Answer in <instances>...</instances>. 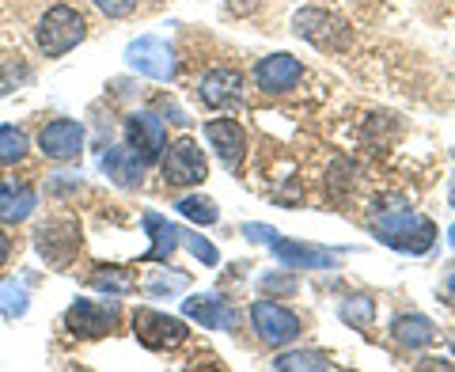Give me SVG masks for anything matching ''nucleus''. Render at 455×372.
I'll list each match as a JSON object with an SVG mask.
<instances>
[{"label": "nucleus", "instance_id": "1", "mask_svg": "<svg viewBox=\"0 0 455 372\" xmlns=\"http://www.w3.org/2000/svg\"><path fill=\"white\" fill-rule=\"evenodd\" d=\"M372 236L398 255H429L436 243V224L421 217V213L398 209V213H383L372 224Z\"/></svg>", "mask_w": 455, "mask_h": 372}, {"label": "nucleus", "instance_id": "2", "mask_svg": "<svg viewBox=\"0 0 455 372\" xmlns=\"http://www.w3.org/2000/svg\"><path fill=\"white\" fill-rule=\"evenodd\" d=\"M84 38H88V23H84V16L73 4L46 8V16H42L35 27V46L46 61H57V57L73 53Z\"/></svg>", "mask_w": 455, "mask_h": 372}, {"label": "nucleus", "instance_id": "3", "mask_svg": "<svg viewBox=\"0 0 455 372\" xmlns=\"http://www.w3.org/2000/svg\"><path fill=\"white\" fill-rule=\"evenodd\" d=\"M292 31H296V38H304L307 46L326 50V53H341V50H349V42H353L349 23L341 16H334V12L315 8V4H307V8L296 12V16H292Z\"/></svg>", "mask_w": 455, "mask_h": 372}, {"label": "nucleus", "instance_id": "4", "mask_svg": "<svg viewBox=\"0 0 455 372\" xmlns=\"http://www.w3.org/2000/svg\"><path fill=\"white\" fill-rule=\"evenodd\" d=\"M80 224L73 217H53L46 224H38L35 228V251H38V259L53 266V270H65L68 263L76 259V251H80Z\"/></svg>", "mask_w": 455, "mask_h": 372}, {"label": "nucleus", "instance_id": "5", "mask_svg": "<svg viewBox=\"0 0 455 372\" xmlns=\"http://www.w3.org/2000/svg\"><path fill=\"white\" fill-rule=\"evenodd\" d=\"M251 327H254V335H259V342H266V346H274V350L300 338V316L289 311L284 304H277L274 296H262L251 304Z\"/></svg>", "mask_w": 455, "mask_h": 372}, {"label": "nucleus", "instance_id": "6", "mask_svg": "<svg viewBox=\"0 0 455 372\" xmlns=\"http://www.w3.org/2000/svg\"><path fill=\"white\" fill-rule=\"evenodd\" d=\"M160 175L167 186H175V190H182V186H202L209 179V160H205V152L197 149V141L182 137L175 145H167L164 160H160Z\"/></svg>", "mask_w": 455, "mask_h": 372}, {"label": "nucleus", "instance_id": "7", "mask_svg": "<svg viewBox=\"0 0 455 372\" xmlns=\"http://www.w3.org/2000/svg\"><path fill=\"white\" fill-rule=\"evenodd\" d=\"M187 335H190L187 323L167 316V311H156V308H137L133 311V338L152 353L179 350L182 342H187Z\"/></svg>", "mask_w": 455, "mask_h": 372}, {"label": "nucleus", "instance_id": "8", "mask_svg": "<svg viewBox=\"0 0 455 372\" xmlns=\"http://www.w3.org/2000/svg\"><path fill=\"white\" fill-rule=\"evenodd\" d=\"M125 65L137 69V73L148 77V80H160V84H171V80H175V73H179V61H175L171 42L156 38V35L133 38L130 46H125Z\"/></svg>", "mask_w": 455, "mask_h": 372}, {"label": "nucleus", "instance_id": "9", "mask_svg": "<svg viewBox=\"0 0 455 372\" xmlns=\"http://www.w3.org/2000/svg\"><path fill=\"white\" fill-rule=\"evenodd\" d=\"M118 319H122V308L114 304H103V300H88V296H76L73 304H68V311H65V331L73 335V338H103V335H110L114 327H118Z\"/></svg>", "mask_w": 455, "mask_h": 372}, {"label": "nucleus", "instance_id": "10", "mask_svg": "<svg viewBox=\"0 0 455 372\" xmlns=\"http://www.w3.org/2000/svg\"><path fill=\"white\" fill-rule=\"evenodd\" d=\"M125 149H130L140 164H160L167 152V125L160 114L152 110H137L125 118Z\"/></svg>", "mask_w": 455, "mask_h": 372}, {"label": "nucleus", "instance_id": "11", "mask_svg": "<svg viewBox=\"0 0 455 372\" xmlns=\"http://www.w3.org/2000/svg\"><path fill=\"white\" fill-rule=\"evenodd\" d=\"M84 141H88V130L76 118H53L38 130V152L53 164H68L84 152Z\"/></svg>", "mask_w": 455, "mask_h": 372}, {"label": "nucleus", "instance_id": "12", "mask_svg": "<svg viewBox=\"0 0 455 372\" xmlns=\"http://www.w3.org/2000/svg\"><path fill=\"white\" fill-rule=\"evenodd\" d=\"M205 141H209V149L220 156V164L232 171V175L243 171L247 133H243V125H239L235 118H212V122H205Z\"/></svg>", "mask_w": 455, "mask_h": 372}, {"label": "nucleus", "instance_id": "13", "mask_svg": "<svg viewBox=\"0 0 455 372\" xmlns=\"http://www.w3.org/2000/svg\"><path fill=\"white\" fill-rule=\"evenodd\" d=\"M243 73L239 69H209V73L197 80V99L209 110H235L243 103Z\"/></svg>", "mask_w": 455, "mask_h": 372}, {"label": "nucleus", "instance_id": "14", "mask_svg": "<svg viewBox=\"0 0 455 372\" xmlns=\"http://www.w3.org/2000/svg\"><path fill=\"white\" fill-rule=\"evenodd\" d=\"M300 77H304V65L296 61L292 53H269L254 65V84H259V92H266V95L292 92L296 84H300Z\"/></svg>", "mask_w": 455, "mask_h": 372}, {"label": "nucleus", "instance_id": "15", "mask_svg": "<svg viewBox=\"0 0 455 372\" xmlns=\"http://www.w3.org/2000/svg\"><path fill=\"white\" fill-rule=\"evenodd\" d=\"M35 209H38V190L31 182L16 175L0 179V224H23L31 221Z\"/></svg>", "mask_w": 455, "mask_h": 372}, {"label": "nucleus", "instance_id": "16", "mask_svg": "<svg viewBox=\"0 0 455 372\" xmlns=\"http://www.w3.org/2000/svg\"><path fill=\"white\" fill-rule=\"evenodd\" d=\"M182 316L194 319L197 327H205V331H235V311L228 308V300L212 296V293L182 300Z\"/></svg>", "mask_w": 455, "mask_h": 372}, {"label": "nucleus", "instance_id": "17", "mask_svg": "<svg viewBox=\"0 0 455 372\" xmlns=\"http://www.w3.org/2000/svg\"><path fill=\"white\" fill-rule=\"evenodd\" d=\"M274 255H277V263L289 270H334V263H338V251L311 247V243H300V239H281V236L274 243Z\"/></svg>", "mask_w": 455, "mask_h": 372}, {"label": "nucleus", "instance_id": "18", "mask_svg": "<svg viewBox=\"0 0 455 372\" xmlns=\"http://www.w3.org/2000/svg\"><path fill=\"white\" fill-rule=\"evenodd\" d=\"M145 232L152 236V247L145 251V263H167L182 243V228L171 224L160 213H145Z\"/></svg>", "mask_w": 455, "mask_h": 372}, {"label": "nucleus", "instance_id": "19", "mask_svg": "<svg viewBox=\"0 0 455 372\" xmlns=\"http://www.w3.org/2000/svg\"><path fill=\"white\" fill-rule=\"evenodd\" d=\"M391 338L403 350H425V346H433V338H436V323L429 316H421V311L395 316L391 319Z\"/></svg>", "mask_w": 455, "mask_h": 372}, {"label": "nucleus", "instance_id": "20", "mask_svg": "<svg viewBox=\"0 0 455 372\" xmlns=\"http://www.w3.org/2000/svg\"><path fill=\"white\" fill-rule=\"evenodd\" d=\"M99 167H103L107 179H114L118 186H140V182H145V164H140L125 145L107 149L103 160H99Z\"/></svg>", "mask_w": 455, "mask_h": 372}, {"label": "nucleus", "instance_id": "21", "mask_svg": "<svg viewBox=\"0 0 455 372\" xmlns=\"http://www.w3.org/2000/svg\"><path fill=\"white\" fill-rule=\"evenodd\" d=\"M269 368H277V372H323V368H331V361H326L319 350H284L269 361Z\"/></svg>", "mask_w": 455, "mask_h": 372}, {"label": "nucleus", "instance_id": "22", "mask_svg": "<svg viewBox=\"0 0 455 372\" xmlns=\"http://www.w3.org/2000/svg\"><path fill=\"white\" fill-rule=\"evenodd\" d=\"M338 316L346 319L353 331H372V323H376V300L364 296V293L346 296V300H341V308H338Z\"/></svg>", "mask_w": 455, "mask_h": 372}, {"label": "nucleus", "instance_id": "23", "mask_svg": "<svg viewBox=\"0 0 455 372\" xmlns=\"http://www.w3.org/2000/svg\"><path fill=\"white\" fill-rule=\"evenodd\" d=\"M92 285H95L99 293H107V300L133 293V278H130V270H122V266H95Z\"/></svg>", "mask_w": 455, "mask_h": 372}, {"label": "nucleus", "instance_id": "24", "mask_svg": "<svg viewBox=\"0 0 455 372\" xmlns=\"http://www.w3.org/2000/svg\"><path fill=\"white\" fill-rule=\"evenodd\" d=\"M175 209H179L190 224H202V228L220 221L217 202H212V198H205V194H187V198H179V206H175Z\"/></svg>", "mask_w": 455, "mask_h": 372}, {"label": "nucleus", "instance_id": "25", "mask_svg": "<svg viewBox=\"0 0 455 372\" xmlns=\"http://www.w3.org/2000/svg\"><path fill=\"white\" fill-rule=\"evenodd\" d=\"M31 152V141L20 125H0V167H16Z\"/></svg>", "mask_w": 455, "mask_h": 372}, {"label": "nucleus", "instance_id": "26", "mask_svg": "<svg viewBox=\"0 0 455 372\" xmlns=\"http://www.w3.org/2000/svg\"><path fill=\"white\" fill-rule=\"evenodd\" d=\"M31 308V293L23 281H4L0 285V316L4 319H23Z\"/></svg>", "mask_w": 455, "mask_h": 372}, {"label": "nucleus", "instance_id": "27", "mask_svg": "<svg viewBox=\"0 0 455 372\" xmlns=\"http://www.w3.org/2000/svg\"><path fill=\"white\" fill-rule=\"evenodd\" d=\"M353 175H357V167L349 160H334L331 164V179H326V190H331L334 202H341V194L353 190Z\"/></svg>", "mask_w": 455, "mask_h": 372}, {"label": "nucleus", "instance_id": "28", "mask_svg": "<svg viewBox=\"0 0 455 372\" xmlns=\"http://www.w3.org/2000/svg\"><path fill=\"white\" fill-rule=\"evenodd\" d=\"M182 243H187L190 247V255L202 266H217L220 263V255H217V247H212V243L205 239V236H197V232H187V228H182Z\"/></svg>", "mask_w": 455, "mask_h": 372}, {"label": "nucleus", "instance_id": "29", "mask_svg": "<svg viewBox=\"0 0 455 372\" xmlns=\"http://www.w3.org/2000/svg\"><path fill=\"white\" fill-rule=\"evenodd\" d=\"M187 285H190L187 274H160V278L148 281V296H175V293L187 289Z\"/></svg>", "mask_w": 455, "mask_h": 372}, {"label": "nucleus", "instance_id": "30", "mask_svg": "<svg viewBox=\"0 0 455 372\" xmlns=\"http://www.w3.org/2000/svg\"><path fill=\"white\" fill-rule=\"evenodd\" d=\"M259 289L266 293V296H274V293H296V278L284 270V274H266V278H259Z\"/></svg>", "mask_w": 455, "mask_h": 372}, {"label": "nucleus", "instance_id": "31", "mask_svg": "<svg viewBox=\"0 0 455 372\" xmlns=\"http://www.w3.org/2000/svg\"><path fill=\"white\" fill-rule=\"evenodd\" d=\"M35 73H31V65H8L4 69V73H0V95H8L12 92V84H16V88H20V84H27V80H31Z\"/></svg>", "mask_w": 455, "mask_h": 372}, {"label": "nucleus", "instance_id": "32", "mask_svg": "<svg viewBox=\"0 0 455 372\" xmlns=\"http://www.w3.org/2000/svg\"><path fill=\"white\" fill-rule=\"evenodd\" d=\"M92 4L103 12L107 20H125V16H133V8H137V0H92Z\"/></svg>", "mask_w": 455, "mask_h": 372}, {"label": "nucleus", "instance_id": "33", "mask_svg": "<svg viewBox=\"0 0 455 372\" xmlns=\"http://www.w3.org/2000/svg\"><path fill=\"white\" fill-rule=\"evenodd\" d=\"M243 236L254 239V243H269V247H274L281 232H277V228H269V224H254L251 221V224H243Z\"/></svg>", "mask_w": 455, "mask_h": 372}, {"label": "nucleus", "instance_id": "34", "mask_svg": "<svg viewBox=\"0 0 455 372\" xmlns=\"http://www.w3.org/2000/svg\"><path fill=\"white\" fill-rule=\"evenodd\" d=\"M440 296H444L448 304L455 308V259L444 266V274H440Z\"/></svg>", "mask_w": 455, "mask_h": 372}, {"label": "nucleus", "instance_id": "35", "mask_svg": "<svg viewBox=\"0 0 455 372\" xmlns=\"http://www.w3.org/2000/svg\"><path fill=\"white\" fill-rule=\"evenodd\" d=\"M224 4H228L232 16H254V12H259L266 0H224Z\"/></svg>", "mask_w": 455, "mask_h": 372}, {"label": "nucleus", "instance_id": "36", "mask_svg": "<svg viewBox=\"0 0 455 372\" xmlns=\"http://www.w3.org/2000/svg\"><path fill=\"white\" fill-rule=\"evenodd\" d=\"M80 186V175H53V182L46 186L50 194H68V190H76Z\"/></svg>", "mask_w": 455, "mask_h": 372}, {"label": "nucleus", "instance_id": "37", "mask_svg": "<svg viewBox=\"0 0 455 372\" xmlns=\"http://www.w3.org/2000/svg\"><path fill=\"white\" fill-rule=\"evenodd\" d=\"M8 255H12V239H8V232L0 228V266L8 263Z\"/></svg>", "mask_w": 455, "mask_h": 372}, {"label": "nucleus", "instance_id": "38", "mask_svg": "<svg viewBox=\"0 0 455 372\" xmlns=\"http://www.w3.org/2000/svg\"><path fill=\"white\" fill-rule=\"evenodd\" d=\"M448 239H451V243H455V224H451V228H448Z\"/></svg>", "mask_w": 455, "mask_h": 372}]
</instances>
